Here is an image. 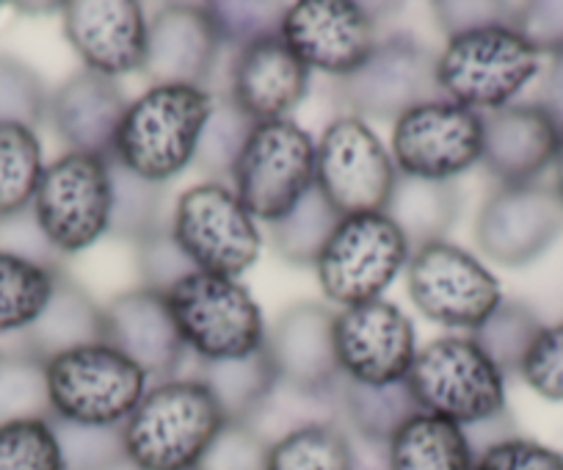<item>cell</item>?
Instances as JSON below:
<instances>
[{
    "mask_svg": "<svg viewBox=\"0 0 563 470\" xmlns=\"http://www.w3.org/2000/svg\"><path fill=\"white\" fill-rule=\"evenodd\" d=\"M541 73V56L514 25H489L448 40L437 53V84L453 102L478 113L511 106Z\"/></svg>",
    "mask_w": 563,
    "mask_h": 470,
    "instance_id": "obj_4",
    "label": "cell"
},
{
    "mask_svg": "<svg viewBox=\"0 0 563 470\" xmlns=\"http://www.w3.org/2000/svg\"><path fill=\"white\" fill-rule=\"evenodd\" d=\"M340 100L360 120H398L400 113L440 97L437 53L409 34H393L373 47L360 69L340 78Z\"/></svg>",
    "mask_w": 563,
    "mask_h": 470,
    "instance_id": "obj_14",
    "label": "cell"
},
{
    "mask_svg": "<svg viewBox=\"0 0 563 470\" xmlns=\"http://www.w3.org/2000/svg\"><path fill=\"white\" fill-rule=\"evenodd\" d=\"M25 418H51L45 363L23 349L0 351V426Z\"/></svg>",
    "mask_w": 563,
    "mask_h": 470,
    "instance_id": "obj_35",
    "label": "cell"
},
{
    "mask_svg": "<svg viewBox=\"0 0 563 470\" xmlns=\"http://www.w3.org/2000/svg\"><path fill=\"white\" fill-rule=\"evenodd\" d=\"M139 272L144 277V288H153L166 294L175 283H180L186 274L197 272L186 252L177 247L172 230H155L147 239L139 241Z\"/></svg>",
    "mask_w": 563,
    "mask_h": 470,
    "instance_id": "obj_46",
    "label": "cell"
},
{
    "mask_svg": "<svg viewBox=\"0 0 563 470\" xmlns=\"http://www.w3.org/2000/svg\"><path fill=\"white\" fill-rule=\"evenodd\" d=\"M340 376L356 385L387 387L406 380L417 358V332L398 305L362 302L334 313Z\"/></svg>",
    "mask_w": 563,
    "mask_h": 470,
    "instance_id": "obj_15",
    "label": "cell"
},
{
    "mask_svg": "<svg viewBox=\"0 0 563 470\" xmlns=\"http://www.w3.org/2000/svg\"><path fill=\"white\" fill-rule=\"evenodd\" d=\"M389 147L400 177L448 183L481 164L484 113L448 97H434L400 113L393 122Z\"/></svg>",
    "mask_w": 563,
    "mask_h": 470,
    "instance_id": "obj_12",
    "label": "cell"
},
{
    "mask_svg": "<svg viewBox=\"0 0 563 470\" xmlns=\"http://www.w3.org/2000/svg\"><path fill=\"white\" fill-rule=\"evenodd\" d=\"M276 380L305 391L329 393L340 382L334 351V313L321 302H296L279 313L265 338Z\"/></svg>",
    "mask_w": 563,
    "mask_h": 470,
    "instance_id": "obj_22",
    "label": "cell"
},
{
    "mask_svg": "<svg viewBox=\"0 0 563 470\" xmlns=\"http://www.w3.org/2000/svg\"><path fill=\"white\" fill-rule=\"evenodd\" d=\"M282 42L312 69L345 78L378 45L376 14L354 0H299L288 7Z\"/></svg>",
    "mask_w": 563,
    "mask_h": 470,
    "instance_id": "obj_16",
    "label": "cell"
},
{
    "mask_svg": "<svg viewBox=\"0 0 563 470\" xmlns=\"http://www.w3.org/2000/svg\"><path fill=\"white\" fill-rule=\"evenodd\" d=\"M51 420L62 446L64 470H122L128 464L122 426H80L53 415Z\"/></svg>",
    "mask_w": 563,
    "mask_h": 470,
    "instance_id": "obj_37",
    "label": "cell"
},
{
    "mask_svg": "<svg viewBox=\"0 0 563 470\" xmlns=\"http://www.w3.org/2000/svg\"><path fill=\"white\" fill-rule=\"evenodd\" d=\"M517 374L541 398L563 402V321L541 327Z\"/></svg>",
    "mask_w": 563,
    "mask_h": 470,
    "instance_id": "obj_43",
    "label": "cell"
},
{
    "mask_svg": "<svg viewBox=\"0 0 563 470\" xmlns=\"http://www.w3.org/2000/svg\"><path fill=\"white\" fill-rule=\"evenodd\" d=\"M552 188H555V194L563 203V139H561V147H558L555 153V161H552Z\"/></svg>",
    "mask_w": 563,
    "mask_h": 470,
    "instance_id": "obj_50",
    "label": "cell"
},
{
    "mask_svg": "<svg viewBox=\"0 0 563 470\" xmlns=\"http://www.w3.org/2000/svg\"><path fill=\"white\" fill-rule=\"evenodd\" d=\"M459 208H462V199L451 183L398 177L384 214L400 227L411 250H417L431 241H442V236L456 221Z\"/></svg>",
    "mask_w": 563,
    "mask_h": 470,
    "instance_id": "obj_27",
    "label": "cell"
},
{
    "mask_svg": "<svg viewBox=\"0 0 563 470\" xmlns=\"http://www.w3.org/2000/svg\"><path fill=\"white\" fill-rule=\"evenodd\" d=\"M64 36L89 73L117 80L141 73L147 56V14L135 0L62 3Z\"/></svg>",
    "mask_w": 563,
    "mask_h": 470,
    "instance_id": "obj_18",
    "label": "cell"
},
{
    "mask_svg": "<svg viewBox=\"0 0 563 470\" xmlns=\"http://www.w3.org/2000/svg\"><path fill=\"white\" fill-rule=\"evenodd\" d=\"M473 470H563V453L530 437L506 435L475 453Z\"/></svg>",
    "mask_w": 563,
    "mask_h": 470,
    "instance_id": "obj_45",
    "label": "cell"
},
{
    "mask_svg": "<svg viewBox=\"0 0 563 470\" xmlns=\"http://www.w3.org/2000/svg\"><path fill=\"white\" fill-rule=\"evenodd\" d=\"M563 128L539 102H511L484 113V155L481 164L500 186L536 183L552 170Z\"/></svg>",
    "mask_w": 563,
    "mask_h": 470,
    "instance_id": "obj_20",
    "label": "cell"
},
{
    "mask_svg": "<svg viewBox=\"0 0 563 470\" xmlns=\"http://www.w3.org/2000/svg\"><path fill=\"white\" fill-rule=\"evenodd\" d=\"M111 159L64 153L42 172L31 210L47 247L64 255L89 250L111 232Z\"/></svg>",
    "mask_w": 563,
    "mask_h": 470,
    "instance_id": "obj_7",
    "label": "cell"
},
{
    "mask_svg": "<svg viewBox=\"0 0 563 470\" xmlns=\"http://www.w3.org/2000/svg\"><path fill=\"white\" fill-rule=\"evenodd\" d=\"M0 470H64L53 420L25 418L0 426Z\"/></svg>",
    "mask_w": 563,
    "mask_h": 470,
    "instance_id": "obj_38",
    "label": "cell"
},
{
    "mask_svg": "<svg viewBox=\"0 0 563 470\" xmlns=\"http://www.w3.org/2000/svg\"><path fill=\"white\" fill-rule=\"evenodd\" d=\"M563 230V203L544 183L500 186L475 219V241L489 261L519 269L544 255Z\"/></svg>",
    "mask_w": 563,
    "mask_h": 470,
    "instance_id": "obj_17",
    "label": "cell"
},
{
    "mask_svg": "<svg viewBox=\"0 0 563 470\" xmlns=\"http://www.w3.org/2000/svg\"><path fill=\"white\" fill-rule=\"evenodd\" d=\"M58 269L0 250V332H25L51 302Z\"/></svg>",
    "mask_w": 563,
    "mask_h": 470,
    "instance_id": "obj_29",
    "label": "cell"
},
{
    "mask_svg": "<svg viewBox=\"0 0 563 470\" xmlns=\"http://www.w3.org/2000/svg\"><path fill=\"white\" fill-rule=\"evenodd\" d=\"M113 166V208H111V232L122 239H133L135 244L144 241L158 227L161 192L155 183L141 181L111 159Z\"/></svg>",
    "mask_w": 563,
    "mask_h": 470,
    "instance_id": "obj_39",
    "label": "cell"
},
{
    "mask_svg": "<svg viewBox=\"0 0 563 470\" xmlns=\"http://www.w3.org/2000/svg\"><path fill=\"white\" fill-rule=\"evenodd\" d=\"M265 464H268V442L249 424L227 420L197 470H265Z\"/></svg>",
    "mask_w": 563,
    "mask_h": 470,
    "instance_id": "obj_44",
    "label": "cell"
},
{
    "mask_svg": "<svg viewBox=\"0 0 563 470\" xmlns=\"http://www.w3.org/2000/svg\"><path fill=\"white\" fill-rule=\"evenodd\" d=\"M252 125L254 122H249L230 100H216L213 113H210L208 125L199 136L194 166L213 177V181H219L221 175H232V166L241 155V147Z\"/></svg>",
    "mask_w": 563,
    "mask_h": 470,
    "instance_id": "obj_40",
    "label": "cell"
},
{
    "mask_svg": "<svg viewBox=\"0 0 563 470\" xmlns=\"http://www.w3.org/2000/svg\"><path fill=\"white\" fill-rule=\"evenodd\" d=\"M205 9L219 31L221 45H232L238 51L265 36L279 34L282 20L288 12V7L282 3H257V0H219Z\"/></svg>",
    "mask_w": 563,
    "mask_h": 470,
    "instance_id": "obj_41",
    "label": "cell"
},
{
    "mask_svg": "<svg viewBox=\"0 0 563 470\" xmlns=\"http://www.w3.org/2000/svg\"><path fill=\"white\" fill-rule=\"evenodd\" d=\"M511 25L533 45L539 56H563V0L517 3Z\"/></svg>",
    "mask_w": 563,
    "mask_h": 470,
    "instance_id": "obj_47",
    "label": "cell"
},
{
    "mask_svg": "<svg viewBox=\"0 0 563 470\" xmlns=\"http://www.w3.org/2000/svg\"><path fill=\"white\" fill-rule=\"evenodd\" d=\"M265 470H354V440L340 420L305 426L271 442Z\"/></svg>",
    "mask_w": 563,
    "mask_h": 470,
    "instance_id": "obj_32",
    "label": "cell"
},
{
    "mask_svg": "<svg viewBox=\"0 0 563 470\" xmlns=\"http://www.w3.org/2000/svg\"><path fill=\"white\" fill-rule=\"evenodd\" d=\"M53 418L122 426L147 393L150 376L106 340L75 346L45 363Z\"/></svg>",
    "mask_w": 563,
    "mask_h": 470,
    "instance_id": "obj_6",
    "label": "cell"
},
{
    "mask_svg": "<svg viewBox=\"0 0 563 470\" xmlns=\"http://www.w3.org/2000/svg\"><path fill=\"white\" fill-rule=\"evenodd\" d=\"M124 111L128 100L117 80L80 69L51 95L47 120L69 153L113 159V142Z\"/></svg>",
    "mask_w": 563,
    "mask_h": 470,
    "instance_id": "obj_24",
    "label": "cell"
},
{
    "mask_svg": "<svg viewBox=\"0 0 563 470\" xmlns=\"http://www.w3.org/2000/svg\"><path fill=\"white\" fill-rule=\"evenodd\" d=\"M166 302L183 343L202 363L243 360L265 349L263 310L235 277L191 272L166 291Z\"/></svg>",
    "mask_w": 563,
    "mask_h": 470,
    "instance_id": "obj_5",
    "label": "cell"
},
{
    "mask_svg": "<svg viewBox=\"0 0 563 470\" xmlns=\"http://www.w3.org/2000/svg\"><path fill=\"white\" fill-rule=\"evenodd\" d=\"M404 385L420 413L459 426H484L506 415V374L473 335H445L420 346Z\"/></svg>",
    "mask_w": 563,
    "mask_h": 470,
    "instance_id": "obj_3",
    "label": "cell"
},
{
    "mask_svg": "<svg viewBox=\"0 0 563 470\" xmlns=\"http://www.w3.org/2000/svg\"><path fill=\"white\" fill-rule=\"evenodd\" d=\"M541 327L544 324L528 305L503 299V305L475 329L473 338L495 360L503 374H511V371H519L522 358L528 354L530 343L541 332Z\"/></svg>",
    "mask_w": 563,
    "mask_h": 470,
    "instance_id": "obj_36",
    "label": "cell"
},
{
    "mask_svg": "<svg viewBox=\"0 0 563 470\" xmlns=\"http://www.w3.org/2000/svg\"><path fill=\"white\" fill-rule=\"evenodd\" d=\"M216 108L205 86H150L128 102L113 142V161L141 181H172L194 164L199 136Z\"/></svg>",
    "mask_w": 563,
    "mask_h": 470,
    "instance_id": "obj_2",
    "label": "cell"
},
{
    "mask_svg": "<svg viewBox=\"0 0 563 470\" xmlns=\"http://www.w3.org/2000/svg\"><path fill=\"white\" fill-rule=\"evenodd\" d=\"M514 7L517 3H470V0H459V3H434V18L445 36L467 34V31L489 29V25H511L514 23Z\"/></svg>",
    "mask_w": 563,
    "mask_h": 470,
    "instance_id": "obj_48",
    "label": "cell"
},
{
    "mask_svg": "<svg viewBox=\"0 0 563 470\" xmlns=\"http://www.w3.org/2000/svg\"><path fill=\"white\" fill-rule=\"evenodd\" d=\"M45 161L34 128L0 122V221L18 219L34 205Z\"/></svg>",
    "mask_w": 563,
    "mask_h": 470,
    "instance_id": "obj_31",
    "label": "cell"
},
{
    "mask_svg": "<svg viewBox=\"0 0 563 470\" xmlns=\"http://www.w3.org/2000/svg\"><path fill=\"white\" fill-rule=\"evenodd\" d=\"M332 420H340L338 387L329 393H318L276 380L246 424L271 446L290 431L312 424H332Z\"/></svg>",
    "mask_w": 563,
    "mask_h": 470,
    "instance_id": "obj_30",
    "label": "cell"
},
{
    "mask_svg": "<svg viewBox=\"0 0 563 470\" xmlns=\"http://www.w3.org/2000/svg\"><path fill=\"white\" fill-rule=\"evenodd\" d=\"M221 40L208 9L172 3L147 25V56L141 73L153 86H202L219 62Z\"/></svg>",
    "mask_w": 563,
    "mask_h": 470,
    "instance_id": "obj_23",
    "label": "cell"
},
{
    "mask_svg": "<svg viewBox=\"0 0 563 470\" xmlns=\"http://www.w3.org/2000/svg\"><path fill=\"white\" fill-rule=\"evenodd\" d=\"M475 448L464 426L417 413L387 440V470H473Z\"/></svg>",
    "mask_w": 563,
    "mask_h": 470,
    "instance_id": "obj_26",
    "label": "cell"
},
{
    "mask_svg": "<svg viewBox=\"0 0 563 470\" xmlns=\"http://www.w3.org/2000/svg\"><path fill=\"white\" fill-rule=\"evenodd\" d=\"M406 291L429 321L473 332L503 305L495 274L473 252L445 239L411 250Z\"/></svg>",
    "mask_w": 563,
    "mask_h": 470,
    "instance_id": "obj_13",
    "label": "cell"
},
{
    "mask_svg": "<svg viewBox=\"0 0 563 470\" xmlns=\"http://www.w3.org/2000/svg\"><path fill=\"white\" fill-rule=\"evenodd\" d=\"M411 247L387 214L343 216L316 261L323 296L340 307L382 299L406 269Z\"/></svg>",
    "mask_w": 563,
    "mask_h": 470,
    "instance_id": "obj_9",
    "label": "cell"
},
{
    "mask_svg": "<svg viewBox=\"0 0 563 470\" xmlns=\"http://www.w3.org/2000/svg\"><path fill=\"white\" fill-rule=\"evenodd\" d=\"M398 170L371 125L354 113H340L316 142V192L343 219L382 214L398 183Z\"/></svg>",
    "mask_w": 563,
    "mask_h": 470,
    "instance_id": "obj_11",
    "label": "cell"
},
{
    "mask_svg": "<svg viewBox=\"0 0 563 470\" xmlns=\"http://www.w3.org/2000/svg\"><path fill=\"white\" fill-rule=\"evenodd\" d=\"M307 89H310V67L276 34L235 53L227 100L257 125V122L288 120V113L307 97Z\"/></svg>",
    "mask_w": 563,
    "mask_h": 470,
    "instance_id": "obj_21",
    "label": "cell"
},
{
    "mask_svg": "<svg viewBox=\"0 0 563 470\" xmlns=\"http://www.w3.org/2000/svg\"><path fill=\"white\" fill-rule=\"evenodd\" d=\"M199 380L219 398L227 420H241V424H246L254 409L260 407V402L274 387L276 374L263 349L257 354H252V358L243 360L205 363V374Z\"/></svg>",
    "mask_w": 563,
    "mask_h": 470,
    "instance_id": "obj_33",
    "label": "cell"
},
{
    "mask_svg": "<svg viewBox=\"0 0 563 470\" xmlns=\"http://www.w3.org/2000/svg\"><path fill=\"white\" fill-rule=\"evenodd\" d=\"M340 420L354 437L371 442H387L411 415H417L415 398L404 382L387 387L356 385L343 376L338 385Z\"/></svg>",
    "mask_w": 563,
    "mask_h": 470,
    "instance_id": "obj_28",
    "label": "cell"
},
{
    "mask_svg": "<svg viewBox=\"0 0 563 470\" xmlns=\"http://www.w3.org/2000/svg\"><path fill=\"white\" fill-rule=\"evenodd\" d=\"M102 340L161 382L172 380L186 354L166 294L144 285L102 305Z\"/></svg>",
    "mask_w": 563,
    "mask_h": 470,
    "instance_id": "obj_19",
    "label": "cell"
},
{
    "mask_svg": "<svg viewBox=\"0 0 563 470\" xmlns=\"http://www.w3.org/2000/svg\"><path fill=\"white\" fill-rule=\"evenodd\" d=\"M338 219L340 216L329 208L327 199L312 188L285 219L271 225L274 250L279 252L282 261L296 263V266H307V263L316 266Z\"/></svg>",
    "mask_w": 563,
    "mask_h": 470,
    "instance_id": "obj_34",
    "label": "cell"
},
{
    "mask_svg": "<svg viewBox=\"0 0 563 470\" xmlns=\"http://www.w3.org/2000/svg\"><path fill=\"white\" fill-rule=\"evenodd\" d=\"M47 95L40 75L14 56H0V122L34 128L47 120Z\"/></svg>",
    "mask_w": 563,
    "mask_h": 470,
    "instance_id": "obj_42",
    "label": "cell"
},
{
    "mask_svg": "<svg viewBox=\"0 0 563 470\" xmlns=\"http://www.w3.org/2000/svg\"><path fill=\"white\" fill-rule=\"evenodd\" d=\"M224 424L219 398L199 376L164 380L122 424L124 457L133 470H197Z\"/></svg>",
    "mask_w": 563,
    "mask_h": 470,
    "instance_id": "obj_1",
    "label": "cell"
},
{
    "mask_svg": "<svg viewBox=\"0 0 563 470\" xmlns=\"http://www.w3.org/2000/svg\"><path fill=\"white\" fill-rule=\"evenodd\" d=\"M539 106H544L547 111L558 120V125L563 128V56L550 58V67L544 73V84L539 91Z\"/></svg>",
    "mask_w": 563,
    "mask_h": 470,
    "instance_id": "obj_49",
    "label": "cell"
},
{
    "mask_svg": "<svg viewBox=\"0 0 563 470\" xmlns=\"http://www.w3.org/2000/svg\"><path fill=\"white\" fill-rule=\"evenodd\" d=\"M172 236L197 272L241 277L257 263L263 239L257 219L221 181L186 188L172 210Z\"/></svg>",
    "mask_w": 563,
    "mask_h": 470,
    "instance_id": "obj_10",
    "label": "cell"
},
{
    "mask_svg": "<svg viewBox=\"0 0 563 470\" xmlns=\"http://www.w3.org/2000/svg\"><path fill=\"white\" fill-rule=\"evenodd\" d=\"M232 183L243 208L274 225L316 188V142L294 120L257 122L232 166Z\"/></svg>",
    "mask_w": 563,
    "mask_h": 470,
    "instance_id": "obj_8",
    "label": "cell"
},
{
    "mask_svg": "<svg viewBox=\"0 0 563 470\" xmlns=\"http://www.w3.org/2000/svg\"><path fill=\"white\" fill-rule=\"evenodd\" d=\"M91 340H102V305H97L78 283L58 272L51 302L42 316L25 332H20L18 349L47 363L62 351Z\"/></svg>",
    "mask_w": 563,
    "mask_h": 470,
    "instance_id": "obj_25",
    "label": "cell"
}]
</instances>
